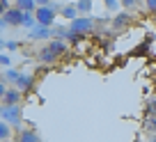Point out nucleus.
I'll return each mask as SVG.
<instances>
[{
    "mask_svg": "<svg viewBox=\"0 0 156 142\" xmlns=\"http://www.w3.org/2000/svg\"><path fill=\"white\" fill-rule=\"evenodd\" d=\"M58 14H60L58 2H51V5H46V7H37V9H34V21H37V25L51 28V25L55 23V16Z\"/></svg>",
    "mask_w": 156,
    "mask_h": 142,
    "instance_id": "1",
    "label": "nucleus"
},
{
    "mask_svg": "<svg viewBox=\"0 0 156 142\" xmlns=\"http://www.w3.org/2000/svg\"><path fill=\"white\" fill-rule=\"evenodd\" d=\"M0 119L2 122H7L12 128H16V131H21V124H23V113H21V106H2L0 108Z\"/></svg>",
    "mask_w": 156,
    "mask_h": 142,
    "instance_id": "2",
    "label": "nucleus"
},
{
    "mask_svg": "<svg viewBox=\"0 0 156 142\" xmlns=\"http://www.w3.org/2000/svg\"><path fill=\"white\" fill-rule=\"evenodd\" d=\"M69 30L83 37V34H87V32H92V30H94V21L90 19V16H76V19L69 23Z\"/></svg>",
    "mask_w": 156,
    "mask_h": 142,
    "instance_id": "3",
    "label": "nucleus"
},
{
    "mask_svg": "<svg viewBox=\"0 0 156 142\" xmlns=\"http://www.w3.org/2000/svg\"><path fill=\"white\" fill-rule=\"evenodd\" d=\"M21 99H23V92H21V89H16V87H12V89H7V92L2 94L0 103H2V106H19Z\"/></svg>",
    "mask_w": 156,
    "mask_h": 142,
    "instance_id": "4",
    "label": "nucleus"
},
{
    "mask_svg": "<svg viewBox=\"0 0 156 142\" xmlns=\"http://www.w3.org/2000/svg\"><path fill=\"white\" fill-rule=\"evenodd\" d=\"M32 76L30 74H23V71H19V78L14 80V87L21 89V92H28V89H32Z\"/></svg>",
    "mask_w": 156,
    "mask_h": 142,
    "instance_id": "5",
    "label": "nucleus"
},
{
    "mask_svg": "<svg viewBox=\"0 0 156 142\" xmlns=\"http://www.w3.org/2000/svg\"><path fill=\"white\" fill-rule=\"evenodd\" d=\"M21 14H23L21 9H16V7H9V9H5L2 19H5L7 25H19V23H21Z\"/></svg>",
    "mask_w": 156,
    "mask_h": 142,
    "instance_id": "6",
    "label": "nucleus"
},
{
    "mask_svg": "<svg viewBox=\"0 0 156 142\" xmlns=\"http://www.w3.org/2000/svg\"><path fill=\"white\" fill-rule=\"evenodd\" d=\"M51 34H53V30L44 28V25H37V23H34L32 28H30V39H46V37H51Z\"/></svg>",
    "mask_w": 156,
    "mask_h": 142,
    "instance_id": "7",
    "label": "nucleus"
},
{
    "mask_svg": "<svg viewBox=\"0 0 156 142\" xmlns=\"http://www.w3.org/2000/svg\"><path fill=\"white\" fill-rule=\"evenodd\" d=\"M19 142H41V137H39L37 131H32V128H21L19 131Z\"/></svg>",
    "mask_w": 156,
    "mask_h": 142,
    "instance_id": "8",
    "label": "nucleus"
},
{
    "mask_svg": "<svg viewBox=\"0 0 156 142\" xmlns=\"http://www.w3.org/2000/svg\"><path fill=\"white\" fill-rule=\"evenodd\" d=\"M55 57H58V55H55V53H51V48H48V46H44V48H41V50L37 53V60H39L41 64H53V62H55Z\"/></svg>",
    "mask_w": 156,
    "mask_h": 142,
    "instance_id": "9",
    "label": "nucleus"
},
{
    "mask_svg": "<svg viewBox=\"0 0 156 142\" xmlns=\"http://www.w3.org/2000/svg\"><path fill=\"white\" fill-rule=\"evenodd\" d=\"M12 135H14V128H12L7 122H2V119H0V142H9Z\"/></svg>",
    "mask_w": 156,
    "mask_h": 142,
    "instance_id": "10",
    "label": "nucleus"
},
{
    "mask_svg": "<svg viewBox=\"0 0 156 142\" xmlns=\"http://www.w3.org/2000/svg\"><path fill=\"white\" fill-rule=\"evenodd\" d=\"M131 23V14L129 12H122V14H117L115 19H112V28H124V25Z\"/></svg>",
    "mask_w": 156,
    "mask_h": 142,
    "instance_id": "11",
    "label": "nucleus"
},
{
    "mask_svg": "<svg viewBox=\"0 0 156 142\" xmlns=\"http://www.w3.org/2000/svg\"><path fill=\"white\" fill-rule=\"evenodd\" d=\"M60 16H64V19L73 21V19L78 16V9H76V5H64V7H60Z\"/></svg>",
    "mask_w": 156,
    "mask_h": 142,
    "instance_id": "12",
    "label": "nucleus"
},
{
    "mask_svg": "<svg viewBox=\"0 0 156 142\" xmlns=\"http://www.w3.org/2000/svg\"><path fill=\"white\" fill-rule=\"evenodd\" d=\"M48 48H51V53H55V55H62L64 50H67V44H64V39H53L48 44Z\"/></svg>",
    "mask_w": 156,
    "mask_h": 142,
    "instance_id": "13",
    "label": "nucleus"
},
{
    "mask_svg": "<svg viewBox=\"0 0 156 142\" xmlns=\"http://www.w3.org/2000/svg\"><path fill=\"white\" fill-rule=\"evenodd\" d=\"M14 7H16V9H21V12H34V9H37L34 0H16Z\"/></svg>",
    "mask_w": 156,
    "mask_h": 142,
    "instance_id": "14",
    "label": "nucleus"
},
{
    "mask_svg": "<svg viewBox=\"0 0 156 142\" xmlns=\"http://www.w3.org/2000/svg\"><path fill=\"white\" fill-rule=\"evenodd\" d=\"M92 2H94V0H78V2H76V9H78V14L87 16L90 12H92Z\"/></svg>",
    "mask_w": 156,
    "mask_h": 142,
    "instance_id": "15",
    "label": "nucleus"
},
{
    "mask_svg": "<svg viewBox=\"0 0 156 142\" xmlns=\"http://www.w3.org/2000/svg\"><path fill=\"white\" fill-rule=\"evenodd\" d=\"M34 23H37V21H34V12H23V14H21V23L19 25H23V28H32Z\"/></svg>",
    "mask_w": 156,
    "mask_h": 142,
    "instance_id": "16",
    "label": "nucleus"
},
{
    "mask_svg": "<svg viewBox=\"0 0 156 142\" xmlns=\"http://www.w3.org/2000/svg\"><path fill=\"white\" fill-rule=\"evenodd\" d=\"M16 78H19V71H16V69H12V67H7L5 74H2V80H5V83H7V80H9V83H14Z\"/></svg>",
    "mask_w": 156,
    "mask_h": 142,
    "instance_id": "17",
    "label": "nucleus"
},
{
    "mask_svg": "<svg viewBox=\"0 0 156 142\" xmlns=\"http://www.w3.org/2000/svg\"><path fill=\"white\" fill-rule=\"evenodd\" d=\"M119 5H122V7H126V9H133V7H138V5H140V0H119Z\"/></svg>",
    "mask_w": 156,
    "mask_h": 142,
    "instance_id": "18",
    "label": "nucleus"
},
{
    "mask_svg": "<svg viewBox=\"0 0 156 142\" xmlns=\"http://www.w3.org/2000/svg\"><path fill=\"white\" fill-rule=\"evenodd\" d=\"M103 2H106V7H108L110 12H115L117 7H119V0H103Z\"/></svg>",
    "mask_w": 156,
    "mask_h": 142,
    "instance_id": "19",
    "label": "nucleus"
},
{
    "mask_svg": "<svg viewBox=\"0 0 156 142\" xmlns=\"http://www.w3.org/2000/svg\"><path fill=\"white\" fill-rule=\"evenodd\" d=\"M0 64H2V67H9V64H12L9 55H5V53H0Z\"/></svg>",
    "mask_w": 156,
    "mask_h": 142,
    "instance_id": "20",
    "label": "nucleus"
},
{
    "mask_svg": "<svg viewBox=\"0 0 156 142\" xmlns=\"http://www.w3.org/2000/svg\"><path fill=\"white\" fill-rule=\"evenodd\" d=\"M147 2V9L149 12H156V0H145Z\"/></svg>",
    "mask_w": 156,
    "mask_h": 142,
    "instance_id": "21",
    "label": "nucleus"
},
{
    "mask_svg": "<svg viewBox=\"0 0 156 142\" xmlns=\"http://www.w3.org/2000/svg\"><path fill=\"white\" fill-rule=\"evenodd\" d=\"M51 2H53V0H34L37 7H46V5H51Z\"/></svg>",
    "mask_w": 156,
    "mask_h": 142,
    "instance_id": "22",
    "label": "nucleus"
},
{
    "mask_svg": "<svg viewBox=\"0 0 156 142\" xmlns=\"http://www.w3.org/2000/svg\"><path fill=\"white\" fill-rule=\"evenodd\" d=\"M5 92H7V85H5V80H0V99H2Z\"/></svg>",
    "mask_w": 156,
    "mask_h": 142,
    "instance_id": "23",
    "label": "nucleus"
},
{
    "mask_svg": "<svg viewBox=\"0 0 156 142\" xmlns=\"http://www.w3.org/2000/svg\"><path fill=\"white\" fill-rule=\"evenodd\" d=\"M7 48H9V50H16V48H19V44H16V41H7Z\"/></svg>",
    "mask_w": 156,
    "mask_h": 142,
    "instance_id": "24",
    "label": "nucleus"
},
{
    "mask_svg": "<svg viewBox=\"0 0 156 142\" xmlns=\"http://www.w3.org/2000/svg\"><path fill=\"white\" fill-rule=\"evenodd\" d=\"M5 48H7V41L2 39V37H0V53H2V50H5Z\"/></svg>",
    "mask_w": 156,
    "mask_h": 142,
    "instance_id": "25",
    "label": "nucleus"
},
{
    "mask_svg": "<svg viewBox=\"0 0 156 142\" xmlns=\"http://www.w3.org/2000/svg\"><path fill=\"white\" fill-rule=\"evenodd\" d=\"M0 5L5 7V9H9V0H0Z\"/></svg>",
    "mask_w": 156,
    "mask_h": 142,
    "instance_id": "26",
    "label": "nucleus"
},
{
    "mask_svg": "<svg viewBox=\"0 0 156 142\" xmlns=\"http://www.w3.org/2000/svg\"><path fill=\"white\" fill-rule=\"evenodd\" d=\"M2 28H7V23H5V19L0 16V30H2Z\"/></svg>",
    "mask_w": 156,
    "mask_h": 142,
    "instance_id": "27",
    "label": "nucleus"
},
{
    "mask_svg": "<svg viewBox=\"0 0 156 142\" xmlns=\"http://www.w3.org/2000/svg\"><path fill=\"white\" fill-rule=\"evenodd\" d=\"M2 14H5V7H2V5H0V16H2Z\"/></svg>",
    "mask_w": 156,
    "mask_h": 142,
    "instance_id": "28",
    "label": "nucleus"
}]
</instances>
